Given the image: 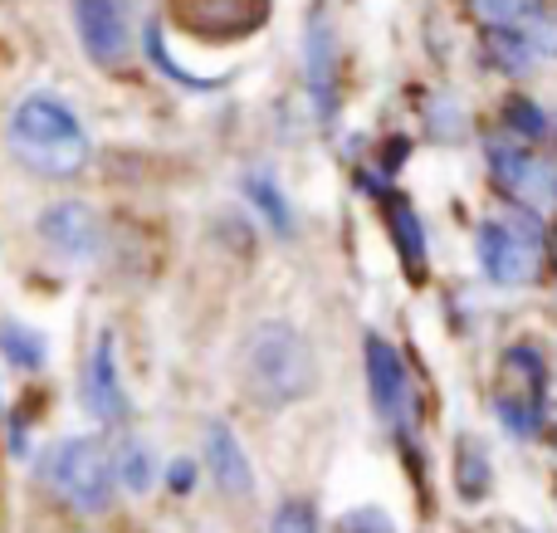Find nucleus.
<instances>
[{
    "mask_svg": "<svg viewBox=\"0 0 557 533\" xmlns=\"http://www.w3.org/2000/svg\"><path fill=\"white\" fill-rule=\"evenodd\" d=\"M10 152L39 176H78L94 157V142L64 98L35 88L10 117Z\"/></svg>",
    "mask_w": 557,
    "mask_h": 533,
    "instance_id": "nucleus-1",
    "label": "nucleus"
},
{
    "mask_svg": "<svg viewBox=\"0 0 557 533\" xmlns=\"http://www.w3.org/2000/svg\"><path fill=\"white\" fill-rule=\"evenodd\" d=\"M245 382L270 407H294L318 387V358L288 319H270L245 343Z\"/></svg>",
    "mask_w": 557,
    "mask_h": 533,
    "instance_id": "nucleus-2",
    "label": "nucleus"
},
{
    "mask_svg": "<svg viewBox=\"0 0 557 533\" xmlns=\"http://www.w3.org/2000/svg\"><path fill=\"white\" fill-rule=\"evenodd\" d=\"M113 456L98 436H64L45 456V485L74 515H103L113 505Z\"/></svg>",
    "mask_w": 557,
    "mask_h": 533,
    "instance_id": "nucleus-3",
    "label": "nucleus"
},
{
    "mask_svg": "<svg viewBox=\"0 0 557 533\" xmlns=\"http://www.w3.org/2000/svg\"><path fill=\"white\" fill-rule=\"evenodd\" d=\"M484 166L494 176V191L504 201H529V206H557V162L543 147L523 142L513 133H484L480 137Z\"/></svg>",
    "mask_w": 557,
    "mask_h": 533,
    "instance_id": "nucleus-4",
    "label": "nucleus"
},
{
    "mask_svg": "<svg viewBox=\"0 0 557 533\" xmlns=\"http://www.w3.org/2000/svg\"><path fill=\"white\" fill-rule=\"evenodd\" d=\"M304 84L318 123H333L337 98H343V45H337V25L323 5L304 20Z\"/></svg>",
    "mask_w": 557,
    "mask_h": 533,
    "instance_id": "nucleus-5",
    "label": "nucleus"
},
{
    "mask_svg": "<svg viewBox=\"0 0 557 533\" xmlns=\"http://www.w3.org/2000/svg\"><path fill=\"white\" fill-rule=\"evenodd\" d=\"M474 260H480V274L490 284L523 289V284L543 280V260H548V255L533 250L529 240H519V235L504 225V215H490V221H480V231H474Z\"/></svg>",
    "mask_w": 557,
    "mask_h": 533,
    "instance_id": "nucleus-6",
    "label": "nucleus"
},
{
    "mask_svg": "<svg viewBox=\"0 0 557 533\" xmlns=\"http://www.w3.org/2000/svg\"><path fill=\"white\" fill-rule=\"evenodd\" d=\"M74 29L98 69H117L133 54V5L127 0H74Z\"/></svg>",
    "mask_w": 557,
    "mask_h": 533,
    "instance_id": "nucleus-7",
    "label": "nucleus"
},
{
    "mask_svg": "<svg viewBox=\"0 0 557 533\" xmlns=\"http://www.w3.org/2000/svg\"><path fill=\"white\" fill-rule=\"evenodd\" d=\"M362 362H367V392H372V407L386 426L411 431L416 421V401H411V377H406V362L382 333H367L362 343Z\"/></svg>",
    "mask_w": 557,
    "mask_h": 533,
    "instance_id": "nucleus-8",
    "label": "nucleus"
},
{
    "mask_svg": "<svg viewBox=\"0 0 557 533\" xmlns=\"http://www.w3.org/2000/svg\"><path fill=\"white\" fill-rule=\"evenodd\" d=\"M39 240L54 255H64L69 264H94L108 245L103 215L84 201H54L39 211Z\"/></svg>",
    "mask_w": 557,
    "mask_h": 533,
    "instance_id": "nucleus-9",
    "label": "nucleus"
},
{
    "mask_svg": "<svg viewBox=\"0 0 557 533\" xmlns=\"http://www.w3.org/2000/svg\"><path fill=\"white\" fill-rule=\"evenodd\" d=\"M264 10H270V0H176V15L186 20V29L211 39L250 35V29H260Z\"/></svg>",
    "mask_w": 557,
    "mask_h": 533,
    "instance_id": "nucleus-10",
    "label": "nucleus"
},
{
    "mask_svg": "<svg viewBox=\"0 0 557 533\" xmlns=\"http://www.w3.org/2000/svg\"><path fill=\"white\" fill-rule=\"evenodd\" d=\"M480 64L490 69V74L509 78L513 88L533 84V78L543 74L539 49H533L513 25H484V29H480Z\"/></svg>",
    "mask_w": 557,
    "mask_h": 533,
    "instance_id": "nucleus-11",
    "label": "nucleus"
},
{
    "mask_svg": "<svg viewBox=\"0 0 557 533\" xmlns=\"http://www.w3.org/2000/svg\"><path fill=\"white\" fill-rule=\"evenodd\" d=\"M84 401H88V411H94L98 421H123L127 417L113 333H98V348H94V358H88V377H84Z\"/></svg>",
    "mask_w": 557,
    "mask_h": 533,
    "instance_id": "nucleus-12",
    "label": "nucleus"
},
{
    "mask_svg": "<svg viewBox=\"0 0 557 533\" xmlns=\"http://www.w3.org/2000/svg\"><path fill=\"white\" fill-rule=\"evenodd\" d=\"M206 460H211L215 485H221L231 499H250V495H255L250 456H245L240 436H235L225 421H211V426H206Z\"/></svg>",
    "mask_w": 557,
    "mask_h": 533,
    "instance_id": "nucleus-13",
    "label": "nucleus"
},
{
    "mask_svg": "<svg viewBox=\"0 0 557 533\" xmlns=\"http://www.w3.org/2000/svg\"><path fill=\"white\" fill-rule=\"evenodd\" d=\"M490 489H494L490 446H484L480 436H470V431H460V436H455V495H460L465 505H480V499H490Z\"/></svg>",
    "mask_w": 557,
    "mask_h": 533,
    "instance_id": "nucleus-14",
    "label": "nucleus"
},
{
    "mask_svg": "<svg viewBox=\"0 0 557 533\" xmlns=\"http://www.w3.org/2000/svg\"><path fill=\"white\" fill-rule=\"evenodd\" d=\"M386 231H392V245H396V255H401V270L411 274V280H421L425 274V225H421V215H416V206L396 191L386 196Z\"/></svg>",
    "mask_w": 557,
    "mask_h": 533,
    "instance_id": "nucleus-15",
    "label": "nucleus"
},
{
    "mask_svg": "<svg viewBox=\"0 0 557 533\" xmlns=\"http://www.w3.org/2000/svg\"><path fill=\"white\" fill-rule=\"evenodd\" d=\"M499 127L539 147V142H548V137H553V113L533 94H523V88H509V94H504V103H499Z\"/></svg>",
    "mask_w": 557,
    "mask_h": 533,
    "instance_id": "nucleus-16",
    "label": "nucleus"
},
{
    "mask_svg": "<svg viewBox=\"0 0 557 533\" xmlns=\"http://www.w3.org/2000/svg\"><path fill=\"white\" fill-rule=\"evenodd\" d=\"M245 196L255 201V211L270 221V231L274 235H294V206H288V196H284V186L274 182V172H264V166H255V172H245Z\"/></svg>",
    "mask_w": 557,
    "mask_h": 533,
    "instance_id": "nucleus-17",
    "label": "nucleus"
},
{
    "mask_svg": "<svg viewBox=\"0 0 557 533\" xmlns=\"http://www.w3.org/2000/svg\"><path fill=\"white\" fill-rule=\"evenodd\" d=\"M494 417L513 441H543L548 417H543L539 397H519V392H494Z\"/></svg>",
    "mask_w": 557,
    "mask_h": 533,
    "instance_id": "nucleus-18",
    "label": "nucleus"
},
{
    "mask_svg": "<svg viewBox=\"0 0 557 533\" xmlns=\"http://www.w3.org/2000/svg\"><path fill=\"white\" fill-rule=\"evenodd\" d=\"M0 352H5L15 368H25V372H35V368H45L49 362L45 333L25 329V323H15V319H0Z\"/></svg>",
    "mask_w": 557,
    "mask_h": 533,
    "instance_id": "nucleus-19",
    "label": "nucleus"
},
{
    "mask_svg": "<svg viewBox=\"0 0 557 533\" xmlns=\"http://www.w3.org/2000/svg\"><path fill=\"white\" fill-rule=\"evenodd\" d=\"M113 470H117V480H123L127 495H147V489H152V480H157L152 446H147V441H137V436H127L123 446H117V456H113Z\"/></svg>",
    "mask_w": 557,
    "mask_h": 533,
    "instance_id": "nucleus-20",
    "label": "nucleus"
},
{
    "mask_svg": "<svg viewBox=\"0 0 557 533\" xmlns=\"http://www.w3.org/2000/svg\"><path fill=\"white\" fill-rule=\"evenodd\" d=\"M421 117H425V133H431L441 147L460 142V137L470 133V113H465V103L455 94H435L431 103L421 108Z\"/></svg>",
    "mask_w": 557,
    "mask_h": 533,
    "instance_id": "nucleus-21",
    "label": "nucleus"
},
{
    "mask_svg": "<svg viewBox=\"0 0 557 533\" xmlns=\"http://www.w3.org/2000/svg\"><path fill=\"white\" fill-rule=\"evenodd\" d=\"M504 372H523L519 382H529V397L543 401V392H548V358H543V348L533 338L509 343V352H504Z\"/></svg>",
    "mask_w": 557,
    "mask_h": 533,
    "instance_id": "nucleus-22",
    "label": "nucleus"
},
{
    "mask_svg": "<svg viewBox=\"0 0 557 533\" xmlns=\"http://www.w3.org/2000/svg\"><path fill=\"white\" fill-rule=\"evenodd\" d=\"M513 29H519V35L539 49L543 64H557V10L548 5V0H543V5H533L529 15L513 20Z\"/></svg>",
    "mask_w": 557,
    "mask_h": 533,
    "instance_id": "nucleus-23",
    "label": "nucleus"
},
{
    "mask_svg": "<svg viewBox=\"0 0 557 533\" xmlns=\"http://www.w3.org/2000/svg\"><path fill=\"white\" fill-rule=\"evenodd\" d=\"M143 45H147V59H152V64L162 69L166 78H176V84H182V88H215V84H221V78H196V74H186V69H176V59L166 54V35H162V25H157V20H152V25H147Z\"/></svg>",
    "mask_w": 557,
    "mask_h": 533,
    "instance_id": "nucleus-24",
    "label": "nucleus"
},
{
    "mask_svg": "<svg viewBox=\"0 0 557 533\" xmlns=\"http://www.w3.org/2000/svg\"><path fill=\"white\" fill-rule=\"evenodd\" d=\"M533 5H543V0H465V10H470L474 25H513L519 15H529Z\"/></svg>",
    "mask_w": 557,
    "mask_h": 533,
    "instance_id": "nucleus-25",
    "label": "nucleus"
},
{
    "mask_svg": "<svg viewBox=\"0 0 557 533\" xmlns=\"http://www.w3.org/2000/svg\"><path fill=\"white\" fill-rule=\"evenodd\" d=\"M270 533H318V509L308 499H284L270 519Z\"/></svg>",
    "mask_w": 557,
    "mask_h": 533,
    "instance_id": "nucleus-26",
    "label": "nucleus"
},
{
    "mask_svg": "<svg viewBox=\"0 0 557 533\" xmlns=\"http://www.w3.org/2000/svg\"><path fill=\"white\" fill-rule=\"evenodd\" d=\"M337 529L343 533H396V519L386 515L382 505H357L337 519Z\"/></svg>",
    "mask_w": 557,
    "mask_h": 533,
    "instance_id": "nucleus-27",
    "label": "nucleus"
},
{
    "mask_svg": "<svg viewBox=\"0 0 557 533\" xmlns=\"http://www.w3.org/2000/svg\"><path fill=\"white\" fill-rule=\"evenodd\" d=\"M166 485H172V495H191V485H196V466L191 460H172V466H166Z\"/></svg>",
    "mask_w": 557,
    "mask_h": 533,
    "instance_id": "nucleus-28",
    "label": "nucleus"
},
{
    "mask_svg": "<svg viewBox=\"0 0 557 533\" xmlns=\"http://www.w3.org/2000/svg\"><path fill=\"white\" fill-rule=\"evenodd\" d=\"M386 142H392V147L382 152V172H386V176H396V166H401L406 157H411V137H386Z\"/></svg>",
    "mask_w": 557,
    "mask_h": 533,
    "instance_id": "nucleus-29",
    "label": "nucleus"
}]
</instances>
